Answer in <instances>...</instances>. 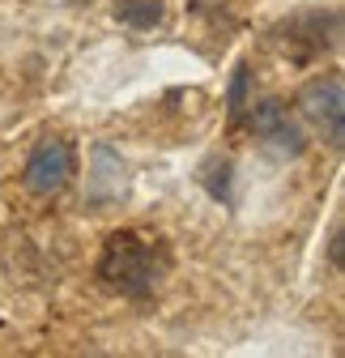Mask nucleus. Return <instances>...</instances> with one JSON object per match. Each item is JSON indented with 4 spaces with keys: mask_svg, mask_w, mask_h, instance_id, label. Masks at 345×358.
Returning <instances> with one entry per match:
<instances>
[{
    "mask_svg": "<svg viewBox=\"0 0 345 358\" xmlns=\"http://www.w3.org/2000/svg\"><path fill=\"white\" fill-rule=\"evenodd\" d=\"M247 90H251V69L239 60L235 64V77H230V90H226V115H230V124H243V115H247Z\"/></svg>",
    "mask_w": 345,
    "mask_h": 358,
    "instance_id": "obj_7",
    "label": "nucleus"
},
{
    "mask_svg": "<svg viewBox=\"0 0 345 358\" xmlns=\"http://www.w3.org/2000/svg\"><path fill=\"white\" fill-rule=\"evenodd\" d=\"M247 128H251L265 145H273L277 154H290V158H298V154H303V145H307V141H303V128L290 120V111H286L277 99L247 103Z\"/></svg>",
    "mask_w": 345,
    "mask_h": 358,
    "instance_id": "obj_5",
    "label": "nucleus"
},
{
    "mask_svg": "<svg viewBox=\"0 0 345 358\" xmlns=\"http://www.w3.org/2000/svg\"><path fill=\"white\" fill-rule=\"evenodd\" d=\"M200 184L209 188L213 201H222V205L235 201V192H230V162H218V158H213V162L205 166V175H200Z\"/></svg>",
    "mask_w": 345,
    "mask_h": 358,
    "instance_id": "obj_8",
    "label": "nucleus"
},
{
    "mask_svg": "<svg viewBox=\"0 0 345 358\" xmlns=\"http://www.w3.org/2000/svg\"><path fill=\"white\" fill-rule=\"evenodd\" d=\"M166 268H170V252L158 239H145L141 231H111L103 239L94 273L119 299H149L166 278Z\"/></svg>",
    "mask_w": 345,
    "mask_h": 358,
    "instance_id": "obj_1",
    "label": "nucleus"
},
{
    "mask_svg": "<svg viewBox=\"0 0 345 358\" xmlns=\"http://www.w3.org/2000/svg\"><path fill=\"white\" fill-rule=\"evenodd\" d=\"M77 171V154L68 141L60 137H47V141H38L34 154L26 158V188L38 192V196H56L60 188H68V179Z\"/></svg>",
    "mask_w": 345,
    "mask_h": 358,
    "instance_id": "obj_4",
    "label": "nucleus"
},
{
    "mask_svg": "<svg viewBox=\"0 0 345 358\" xmlns=\"http://www.w3.org/2000/svg\"><path fill=\"white\" fill-rule=\"evenodd\" d=\"M298 107H303V115L316 124V132H320L332 150L345 145V81L337 73L316 77L311 85H303Z\"/></svg>",
    "mask_w": 345,
    "mask_h": 358,
    "instance_id": "obj_3",
    "label": "nucleus"
},
{
    "mask_svg": "<svg viewBox=\"0 0 345 358\" xmlns=\"http://www.w3.org/2000/svg\"><path fill=\"white\" fill-rule=\"evenodd\" d=\"M328 260H332V268H345V231H341V222L332 227V239H328Z\"/></svg>",
    "mask_w": 345,
    "mask_h": 358,
    "instance_id": "obj_9",
    "label": "nucleus"
},
{
    "mask_svg": "<svg viewBox=\"0 0 345 358\" xmlns=\"http://www.w3.org/2000/svg\"><path fill=\"white\" fill-rule=\"evenodd\" d=\"M162 17H166L162 0H119L115 5V22L133 26V30H154V26H162Z\"/></svg>",
    "mask_w": 345,
    "mask_h": 358,
    "instance_id": "obj_6",
    "label": "nucleus"
},
{
    "mask_svg": "<svg viewBox=\"0 0 345 358\" xmlns=\"http://www.w3.org/2000/svg\"><path fill=\"white\" fill-rule=\"evenodd\" d=\"M273 48L290 60V64H311L324 52L341 48V9H303L290 13L273 26Z\"/></svg>",
    "mask_w": 345,
    "mask_h": 358,
    "instance_id": "obj_2",
    "label": "nucleus"
}]
</instances>
